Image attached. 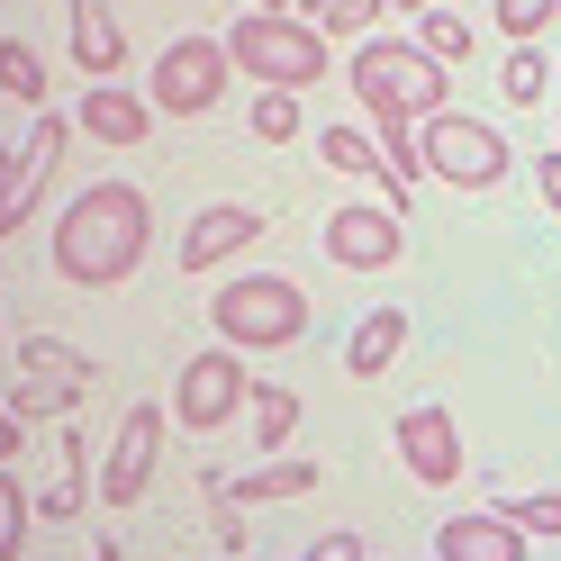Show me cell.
Segmentation results:
<instances>
[{
  "label": "cell",
  "instance_id": "obj_1",
  "mask_svg": "<svg viewBox=\"0 0 561 561\" xmlns=\"http://www.w3.org/2000/svg\"><path fill=\"white\" fill-rule=\"evenodd\" d=\"M146 236H154L146 191H127V182H91V191L55 218V272L73 280V290H118V280L146 263Z\"/></svg>",
  "mask_w": 561,
  "mask_h": 561
},
{
  "label": "cell",
  "instance_id": "obj_2",
  "mask_svg": "<svg viewBox=\"0 0 561 561\" xmlns=\"http://www.w3.org/2000/svg\"><path fill=\"white\" fill-rule=\"evenodd\" d=\"M354 100L390 127V118H435L444 110V55L408 46V37H371L354 55Z\"/></svg>",
  "mask_w": 561,
  "mask_h": 561
},
{
  "label": "cell",
  "instance_id": "obj_3",
  "mask_svg": "<svg viewBox=\"0 0 561 561\" xmlns=\"http://www.w3.org/2000/svg\"><path fill=\"white\" fill-rule=\"evenodd\" d=\"M227 55H236L263 91L327 82V37H318V27H299V19H280V10H244V19L227 27Z\"/></svg>",
  "mask_w": 561,
  "mask_h": 561
},
{
  "label": "cell",
  "instance_id": "obj_4",
  "mask_svg": "<svg viewBox=\"0 0 561 561\" xmlns=\"http://www.w3.org/2000/svg\"><path fill=\"white\" fill-rule=\"evenodd\" d=\"M208 318H218L227 344H299L308 335V290L290 272H244L208 299Z\"/></svg>",
  "mask_w": 561,
  "mask_h": 561
},
{
  "label": "cell",
  "instance_id": "obj_5",
  "mask_svg": "<svg viewBox=\"0 0 561 561\" xmlns=\"http://www.w3.org/2000/svg\"><path fill=\"white\" fill-rule=\"evenodd\" d=\"M416 146H426V172H435V182H462V191L507 182V163H516V154H507V136L489 127V118H453V110H435Z\"/></svg>",
  "mask_w": 561,
  "mask_h": 561
},
{
  "label": "cell",
  "instance_id": "obj_6",
  "mask_svg": "<svg viewBox=\"0 0 561 561\" xmlns=\"http://www.w3.org/2000/svg\"><path fill=\"white\" fill-rule=\"evenodd\" d=\"M227 37H172L163 64H154V110L172 118H199V110H218L227 100Z\"/></svg>",
  "mask_w": 561,
  "mask_h": 561
},
{
  "label": "cell",
  "instance_id": "obj_7",
  "mask_svg": "<svg viewBox=\"0 0 561 561\" xmlns=\"http://www.w3.org/2000/svg\"><path fill=\"white\" fill-rule=\"evenodd\" d=\"M82 380L91 363L73 354V344H55V335H19V390H10V416L27 426V416H64L82 399Z\"/></svg>",
  "mask_w": 561,
  "mask_h": 561
},
{
  "label": "cell",
  "instance_id": "obj_8",
  "mask_svg": "<svg viewBox=\"0 0 561 561\" xmlns=\"http://www.w3.org/2000/svg\"><path fill=\"white\" fill-rule=\"evenodd\" d=\"M399 254H408V208L354 199V208H335V218H327V263H344V272H390Z\"/></svg>",
  "mask_w": 561,
  "mask_h": 561
},
{
  "label": "cell",
  "instance_id": "obj_9",
  "mask_svg": "<svg viewBox=\"0 0 561 561\" xmlns=\"http://www.w3.org/2000/svg\"><path fill=\"white\" fill-rule=\"evenodd\" d=\"M244 399H254V390H244L236 344H218V354H191V363H182V380H172V416H182L191 435H218Z\"/></svg>",
  "mask_w": 561,
  "mask_h": 561
},
{
  "label": "cell",
  "instance_id": "obj_10",
  "mask_svg": "<svg viewBox=\"0 0 561 561\" xmlns=\"http://www.w3.org/2000/svg\"><path fill=\"white\" fill-rule=\"evenodd\" d=\"M55 163H64V118L46 110V118L10 146V182H0V236H19L27 218H37V191L55 182Z\"/></svg>",
  "mask_w": 561,
  "mask_h": 561
},
{
  "label": "cell",
  "instance_id": "obj_11",
  "mask_svg": "<svg viewBox=\"0 0 561 561\" xmlns=\"http://www.w3.org/2000/svg\"><path fill=\"white\" fill-rule=\"evenodd\" d=\"M154 453H163V408H127V416H118L110 462H100V507H136V499H146Z\"/></svg>",
  "mask_w": 561,
  "mask_h": 561
},
{
  "label": "cell",
  "instance_id": "obj_12",
  "mask_svg": "<svg viewBox=\"0 0 561 561\" xmlns=\"http://www.w3.org/2000/svg\"><path fill=\"white\" fill-rule=\"evenodd\" d=\"M399 462H408V480H426V489L462 480V435H453L444 408H408L399 416Z\"/></svg>",
  "mask_w": 561,
  "mask_h": 561
},
{
  "label": "cell",
  "instance_id": "obj_13",
  "mask_svg": "<svg viewBox=\"0 0 561 561\" xmlns=\"http://www.w3.org/2000/svg\"><path fill=\"white\" fill-rule=\"evenodd\" d=\"M263 236V208H244V199H218V208H199L191 236H182V272H208V263H227L244 254V244Z\"/></svg>",
  "mask_w": 561,
  "mask_h": 561
},
{
  "label": "cell",
  "instance_id": "obj_14",
  "mask_svg": "<svg viewBox=\"0 0 561 561\" xmlns=\"http://www.w3.org/2000/svg\"><path fill=\"white\" fill-rule=\"evenodd\" d=\"M444 561H525L535 552V535H525L516 516H453L444 535H435Z\"/></svg>",
  "mask_w": 561,
  "mask_h": 561
},
{
  "label": "cell",
  "instance_id": "obj_15",
  "mask_svg": "<svg viewBox=\"0 0 561 561\" xmlns=\"http://www.w3.org/2000/svg\"><path fill=\"white\" fill-rule=\"evenodd\" d=\"M146 127H154L146 100H127L118 82H91V100H82V136H100V146H146Z\"/></svg>",
  "mask_w": 561,
  "mask_h": 561
},
{
  "label": "cell",
  "instance_id": "obj_16",
  "mask_svg": "<svg viewBox=\"0 0 561 561\" xmlns=\"http://www.w3.org/2000/svg\"><path fill=\"white\" fill-rule=\"evenodd\" d=\"M73 64H82L91 82H110L118 64H127V37H118L110 0H73Z\"/></svg>",
  "mask_w": 561,
  "mask_h": 561
},
{
  "label": "cell",
  "instance_id": "obj_17",
  "mask_svg": "<svg viewBox=\"0 0 561 561\" xmlns=\"http://www.w3.org/2000/svg\"><path fill=\"white\" fill-rule=\"evenodd\" d=\"M399 354H408V308H371V318L354 327V344H344V371H354V380H380Z\"/></svg>",
  "mask_w": 561,
  "mask_h": 561
},
{
  "label": "cell",
  "instance_id": "obj_18",
  "mask_svg": "<svg viewBox=\"0 0 561 561\" xmlns=\"http://www.w3.org/2000/svg\"><path fill=\"white\" fill-rule=\"evenodd\" d=\"M318 154H327L335 172H363V182H380V191H390V208H408V191H399L390 154H380V146H371L363 127H327V136H318Z\"/></svg>",
  "mask_w": 561,
  "mask_h": 561
},
{
  "label": "cell",
  "instance_id": "obj_19",
  "mask_svg": "<svg viewBox=\"0 0 561 561\" xmlns=\"http://www.w3.org/2000/svg\"><path fill=\"white\" fill-rule=\"evenodd\" d=\"M46 525L82 516V435H46Z\"/></svg>",
  "mask_w": 561,
  "mask_h": 561
},
{
  "label": "cell",
  "instance_id": "obj_20",
  "mask_svg": "<svg viewBox=\"0 0 561 561\" xmlns=\"http://www.w3.org/2000/svg\"><path fill=\"white\" fill-rule=\"evenodd\" d=\"M318 489V462H272V471H254V480H236L227 499L236 507H272V499H308Z\"/></svg>",
  "mask_w": 561,
  "mask_h": 561
},
{
  "label": "cell",
  "instance_id": "obj_21",
  "mask_svg": "<svg viewBox=\"0 0 561 561\" xmlns=\"http://www.w3.org/2000/svg\"><path fill=\"white\" fill-rule=\"evenodd\" d=\"M244 408H254V426H263V453H272V444H290V426H299V390H280V380H254V399H244Z\"/></svg>",
  "mask_w": 561,
  "mask_h": 561
},
{
  "label": "cell",
  "instance_id": "obj_22",
  "mask_svg": "<svg viewBox=\"0 0 561 561\" xmlns=\"http://www.w3.org/2000/svg\"><path fill=\"white\" fill-rule=\"evenodd\" d=\"M0 82H10V100H27V110H46V64H37V46H0Z\"/></svg>",
  "mask_w": 561,
  "mask_h": 561
},
{
  "label": "cell",
  "instance_id": "obj_23",
  "mask_svg": "<svg viewBox=\"0 0 561 561\" xmlns=\"http://www.w3.org/2000/svg\"><path fill=\"white\" fill-rule=\"evenodd\" d=\"M299 136V91H254V146H290Z\"/></svg>",
  "mask_w": 561,
  "mask_h": 561
},
{
  "label": "cell",
  "instance_id": "obj_24",
  "mask_svg": "<svg viewBox=\"0 0 561 561\" xmlns=\"http://www.w3.org/2000/svg\"><path fill=\"white\" fill-rule=\"evenodd\" d=\"M27 525H37V489L10 471V480H0V543H10V552H27Z\"/></svg>",
  "mask_w": 561,
  "mask_h": 561
},
{
  "label": "cell",
  "instance_id": "obj_25",
  "mask_svg": "<svg viewBox=\"0 0 561 561\" xmlns=\"http://www.w3.org/2000/svg\"><path fill=\"white\" fill-rule=\"evenodd\" d=\"M299 10H308V27H318V37H327V27H335V37H354V27H371L380 0H299Z\"/></svg>",
  "mask_w": 561,
  "mask_h": 561
},
{
  "label": "cell",
  "instance_id": "obj_26",
  "mask_svg": "<svg viewBox=\"0 0 561 561\" xmlns=\"http://www.w3.org/2000/svg\"><path fill=\"white\" fill-rule=\"evenodd\" d=\"M499 91H507V100H543V91H552V64H543L535 46H516L507 73H499Z\"/></svg>",
  "mask_w": 561,
  "mask_h": 561
},
{
  "label": "cell",
  "instance_id": "obj_27",
  "mask_svg": "<svg viewBox=\"0 0 561 561\" xmlns=\"http://www.w3.org/2000/svg\"><path fill=\"white\" fill-rule=\"evenodd\" d=\"M416 46H426V55H444V64H462V55H471V27L453 19V10H426V27H416Z\"/></svg>",
  "mask_w": 561,
  "mask_h": 561
},
{
  "label": "cell",
  "instance_id": "obj_28",
  "mask_svg": "<svg viewBox=\"0 0 561 561\" xmlns=\"http://www.w3.org/2000/svg\"><path fill=\"white\" fill-rule=\"evenodd\" d=\"M561 19V0H499V27L525 46V37H543V27Z\"/></svg>",
  "mask_w": 561,
  "mask_h": 561
},
{
  "label": "cell",
  "instance_id": "obj_29",
  "mask_svg": "<svg viewBox=\"0 0 561 561\" xmlns=\"http://www.w3.org/2000/svg\"><path fill=\"white\" fill-rule=\"evenodd\" d=\"M507 516H516V525H525V535H535V543H543V535L561 543V489H552V499H516Z\"/></svg>",
  "mask_w": 561,
  "mask_h": 561
},
{
  "label": "cell",
  "instance_id": "obj_30",
  "mask_svg": "<svg viewBox=\"0 0 561 561\" xmlns=\"http://www.w3.org/2000/svg\"><path fill=\"white\" fill-rule=\"evenodd\" d=\"M308 552H318V561H363V535H318Z\"/></svg>",
  "mask_w": 561,
  "mask_h": 561
},
{
  "label": "cell",
  "instance_id": "obj_31",
  "mask_svg": "<svg viewBox=\"0 0 561 561\" xmlns=\"http://www.w3.org/2000/svg\"><path fill=\"white\" fill-rule=\"evenodd\" d=\"M535 182H543V208H552V218H561V146L543 154V172H535Z\"/></svg>",
  "mask_w": 561,
  "mask_h": 561
},
{
  "label": "cell",
  "instance_id": "obj_32",
  "mask_svg": "<svg viewBox=\"0 0 561 561\" xmlns=\"http://www.w3.org/2000/svg\"><path fill=\"white\" fill-rule=\"evenodd\" d=\"M399 10H426V0H399Z\"/></svg>",
  "mask_w": 561,
  "mask_h": 561
},
{
  "label": "cell",
  "instance_id": "obj_33",
  "mask_svg": "<svg viewBox=\"0 0 561 561\" xmlns=\"http://www.w3.org/2000/svg\"><path fill=\"white\" fill-rule=\"evenodd\" d=\"M254 10H280V0H254Z\"/></svg>",
  "mask_w": 561,
  "mask_h": 561
}]
</instances>
